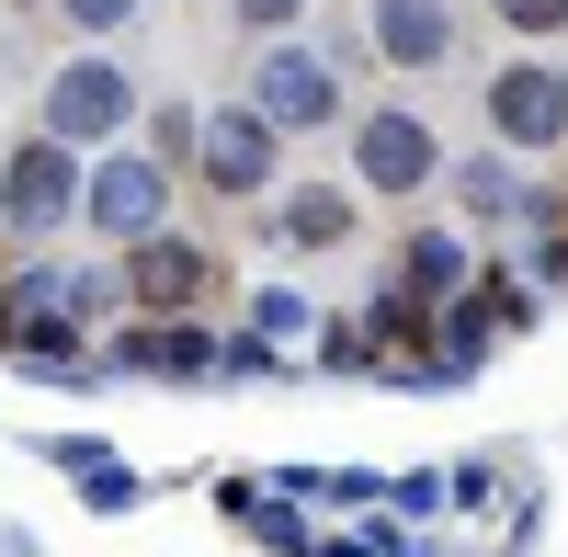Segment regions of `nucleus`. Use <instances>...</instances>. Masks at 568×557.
Segmentation results:
<instances>
[{
	"label": "nucleus",
	"mask_w": 568,
	"mask_h": 557,
	"mask_svg": "<svg viewBox=\"0 0 568 557\" xmlns=\"http://www.w3.org/2000/svg\"><path fill=\"white\" fill-rule=\"evenodd\" d=\"M489 12H500V23H524V34H557V23H568V0H489Z\"/></svg>",
	"instance_id": "10"
},
{
	"label": "nucleus",
	"mask_w": 568,
	"mask_h": 557,
	"mask_svg": "<svg viewBox=\"0 0 568 557\" xmlns=\"http://www.w3.org/2000/svg\"><path fill=\"white\" fill-rule=\"evenodd\" d=\"M375 34H387L398 69H433V58H444V12H433V0H387V12H375Z\"/></svg>",
	"instance_id": "7"
},
{
	"label": "nucleus",
	"mask_w": 568,
	"mask_h": 557,
	"mask_svg": "<svg viewBox=\"0 0 568 557\" xmlns=\"http://www.w3.org/2000/svg\"><path fill=\"white\" fill-rule=\"evenodd\" d=\"M353 171H364V194H420V182L444 171L433 114H364L353 125Z\"/></svg>",
	"instance_id": "1"
},
{
	"label": "nucleus",
	"mask_w": 568,
	"mask_h": 557,
	"mask_svg": "<svg viewBox=\"0 0 568 557\" xmlns=\"http://www.w3.org/2000/svg\"><path fill=\"white\" fill-rule=\"evenodd\" d=\"M194 136H205V160H194V171L216 182V194H273V171H284L273 149H284V136H273L262 103H227V114H205Z\"/></svg>",
	"instance_id": "2"
},
{
	"label": "nucleus",
	"mask_w": 568,
	"mask_h": 557,
	"mask_svg": "<svg viewBox=\"0 0 568 557\" xmlns=\"http://www.w3.org/2000/svg\"><path fill=\"white\" fill-rule=\"evenodd\" d=\"M80 205V171H69V136H34V149H12V171H0V216L23 227V240H58V216Z\"/></svg>",
	"instance_id": "3"
},
{
	"label": "nucleus",
	"mask_w": 568,
	"mask_h": 557,
	"mask_svg": "<svg viewBox=\"0 0 568 557\" xmlns=\"http://www.w3.org/2000/svg\"><path fill=\"white\" fill-rule=\"evenodd\" d=\"M240 23H296V0H227Z\"/></svg>",
	"instance_id": "11"
},
{
	"label": "nucleus",
	"mask_w": 568,
	"mask_h": 557,
	"mask_svg": "<svg viewBox=\"0 0 568 557\" xmlns=\"http://www.w3.org/2000/svg\"><path fill=\"white\" fill-rule=\"evenodd\" d=\"M273 240H284V251H329V240H353V194H318V182H307V194H284V205H273Z\"/></svg>",
	"instance_id": "6"
},
{
	"label": "nucleus",
	"mask_w": 568,
	"mask_h": 557,
	"mask_svg": "<svg viewBox=\"0 0 568 557\" xmlns=\"http://www.w3.org/2000/svg\"><path fill=\"white\" fill-rule=\"evenodd\" d=\"M125 273H136V296H194V273H205V262H194V251H136Z\"/></svg>",
	"instance_id": "9"
},
{
	"label": "nucleus",
	"mask_w": 568,
	"mask_h": 557,
	"mask_svg": "<svg viewBox=\"0 0 568 557\" xmlns=\"http://www.w3.org/2000/svg\"><path fill=\"white\" fill-rule=\"evenodd\" d=\"M262 114H273V125H284V114H329V80H318L307 58H273V69H262Z\"/></svg>",
	"instance_id": "8"
},
{
	"label": "nucleus",
	"mask_w": 568,
	"mask_h": 557,
	"mask_svg": "<svg viewBox=\"0 0 568 557\" xmlns=\"http://www.w3.org/2000/svg\"><path fill=\"white\" fill-rule=\"evenodd\" d=\"M69 12H80V23H125L136 0H69Z\"/></svg>",
	"instance_id": "12"
},
{
	"label": "nucleus",
	"mask_w": 568,
	"mask_h": 557,
	"mask_svg": "<svg viewBox=\"0 0 568 557\" xmlns=\"http://www.w3.org/2000/svg\"><path fill=\"white\" fill-rule=\"evenodd\" d=\"M103 125H125V80L114 69H69L58 91H45V136L80 149V136H103Z\"/></svg>",
	"instance_id": "5"
},
{
	"label": "nucleus",
	"mask_w": 568,
	"mask_h": 557,
	"mask_svg": "<svg viewBox=\"0 0 568 557\" xmlns=\"http://www.w3.org/2000/svg\"><path fill=\"white\" fill-rule=\"evenodd\" d=\"M489 125L511 136V149L568 136V80H557V69H500V80H489Z\"/></svg>",
	"instance_id": "4"
}]
</instances>
